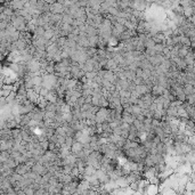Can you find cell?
I'll return each mask as SVG.
<instances>
[{"mask_svg": "<svg viewBox=\"0 0 195 195\" xmlns=\"http://www.w3.org/2000/svg\"><path fill=\"white\" fill-rule=\"evenodd\" d=\"M45 28H42V26H37V29H36V31H34V34L33 36H38V37H43L45 36Z\"/></svg>", "mask_w": 195, "mask_h": 195, "instance_id": "cell-18", "label": "cell"}, {"mask_svg": "<svg viewBox=\"0 0 195 195\" xmlns=\"http://www.w3.org/2000/svg\"><path fill=\"white\" fill-rule=\"evenodd\" d=\"M82 151H83V144L80 143V141H74L73 146L71 148V152L74 153V154H79V153L82 152Z\"/></svg>", "mask_w": 195, "mask_h": 195, "instance_id": "cell-7", "label": "cell"}, {"mask_svg": "<svg viewBox=\"0 0 195 195\" xmlns=\"http://www.w3.org/2000/svg\"><path fill=\"white\" fill-rule=\"evenodd\" d=\"M32 82H33V86L34 87H42V77L38 75V77L32 78Z\"/></svg>", "mask_w": 195, "mask_h": 195, "instance_id": "cell-17", "label": "cell"}, {"mask_svg": "<svg viewBox=\"0 0 195 195\" xmlns=\"http://www.w3.org/2000/svg\"><path fill=\"white\" fill-rule=\"evenodd\" d=\"M31 117L29 115V114H25V115H22L21 117V127L23 128V127H29L30 125V122H31Z\"/></svg>", "mask_w": 195, "mask_h": 195, "instance_id": "cell-9", "label": "cell"}, {"mask_svg": "<svg viewBox=\"0 0 195 195\" xmlns=\"http://www.w3.org/2000/svg\"><path fill=\"white\" fill-rule=\"evenodd\" d=\"M135 120H136V117H133L131 113H129V112H127V111H123V113H122V122L131 125H133Z\"/></svg>", "mask_w": 195, "mask_h": 195, "instance_id": "cell-5", "label": "cell"}, {"mask_svg": "<svg viewBox=\"0 0 195 195\" xmlns=\"http://www.w3.org/2000/svg\"><path fill=\"white\" fill-rule=\"evenodd\" d=\"M56 109H57V105H56V104L48 103V105L46 106L45 111H46V112H54V113H56Z\"/></svg>", "mask_w": 195, "mask_h": 195, "instance_id": "cell-19", "label": "cell"}, {"mask_svg": "<svg viewBox=\"0 0 195 195\" xmlns=\"http://www.w3.org/2000/svg\"><path fill=\"white\" fill-rule=\"evenodd\" d=\"M154 49H155L156 54H163L164 49H165V46L162 45V43H156Z\"/></svg>", "mask_w": 195, "mask_h": 195, "instance_id": "cell-21", "label": "cell"}, {"mask_svg": "<svg viewBox=\"0 0 195 195\" xmlns=\"http://www.w3.org/2000/svg\"><path fill=\"white\" fill-rule=\"evenodd\" d=\"M152 39L154 40V42L155 43H162V45H165V41H167V38H165V36H164L163 33H157V34H155Z\"/></svg>", "mask_w": 195, "mask_h": 195, "instance_id": "cell-8", "label": "cell"}, {"mask_svg": "<svg viewBox=\"0 0 195 195\" xmlns=\"http://www.w3.org/2000/svg\"><path fill=\"white\" fill-rule=\"evenodd\" d=\"M28 72H31V73H39V72H41V64H40V62L33 59V61L28 63Z\"/></svg>", "mask_w": 195, "mask_h": 195, "instance_id": "cell-3", "label": "cell"}, {"mask_svg": "<svg viewBox=\"0 0 195 195\" xmlns=\"http://www.w3.org/2000/svg\"><path fill=\"white\" fill-rule=\"evenodd\" d=\"M133 83H135L136 86H141V85H144V79L143 78H136L135 79V81H133Z\"/></svg>", "mask_w": 195, "mask_h": 195, "instance_id": "cell-25", "label": "cell"}, {"mask_svg": "<svg viewBox=\"0 0 195 195\" xmlns=\"http://www.w3.org/2000/svg\"><path fill=\"white\" fill-rule=\"evenodd\" d=\"M193 106H194V109H195V104H194V105H193Z\"/></svg>", "mask_w": 195, "mask_h": 195, "instance_id": "cell-29", "label": "cell"}, {"mask_svg": "<svg viewBox=\"0 0 195 195\" xmlns=\"http://www.w3.org/2000/svg\"><path fill=\"white\" fill-rule=\"evenodd\" d=\"M8 159H10V152H0V163H5Z\"/></svg>", "mask_w": 195, "mask_h": 195, "instance_id": "cell-15", "label": "cell"}, {"mask_svg": "<svg viewBox=\"0 0 195 195\" xmlns=\"http://www.w3.org/2000/svg\"><path fill=\"white\" fill-rule=\"evenodd\" d=\"M64 12H65V7L63 6L61 2L54 1V2L50 5V13H53V14H61V15H63Z\"/></svg>", "mask_w": 195, "mask_h": 195, "instance_id": "cell-2", "label": "cell"}, {"mask_svg": "<svg viewBox=\"0 0 195 195\" xmlns=\"http://www.w3.org/2000/svg\"><path fill=\"white\" fill-rule=\"evenodd\" d=\"M145 43V47H146V49H154V47H155V42H154V40L152 39V38H149L148 37L147 40L144 42Z\"/></svg>", "mask_w": 195, "mask_h": 195, "instance_id": "cell-16", "label": "cell"}, {"mask_svg": "<svg viewBox=\"0 0 195 195\" xmlns=\"http://www.w3.org/2000/svg\"><path fill=\"white\" fill-rule=\"evenodd\" d=\"M180 45L184 46V47L191 48L192 47V41H191L189 38L185 37V36H180Z\"/></svg>", "mask_w": 195, "mask_h": 195, "instance_id": "cell-11", "label": "cell"}, {"mask_svg": "<svg viewBox=\"0 0 195 195\" xmlns=\"http://www.w3.org/2000/svg\"><path fill=\"white\" fill-rule=\"evenodd\" d=\"M63 23L65 24H70L73 26V23H74V17L71 16L70 14H63Z\"/></svg>", "mask_w": 195, "mask_h": 195, "instance_id": "cell-13", "label": "cell"}, {"mask_svg": "<svg viewBox=\"0 0 195 195\" xmlns=\"http://www.w3.org/2000/svg\"><path fill=\"white\" fill-rule=\"evenodd\" d=\"M130 97H131V91H129V90H121L120 91V98H128V99H130Z\"/></svg>", "mask_w": 195, "mask_h": 195, "instance_id": "cell-22", "label": "cell"}, {"mask_svg": "<svg viewBox=\"0 0 195 195\" xmlns=\"http://www.w3.org/2000/svg\"><path fill=\"white\" fill-rule=\"evenodd\" d=\"M136 119H137V120H139V121H141V122H144V121L146 120V117H144L143 114H141V115H138V117H136Z\"/></svg>", "mask_w": 195, "mask_h": 195, "instance_id": "cell-27", "label": "cell"}, {"mask_svg": "<svg viewBox=\"0 0 195 195\" xmlns=\"http://www.w3.org/2000/svg\"><path fill=\"white\" fill-rule=\"evenodd\" d=\"M26 2L28 1H25V0H15V1H9V6L10 8L16 12V10H22L25 8V5H26Z\"/></svg>", "mask_w": 195, "mask_h": 195, "instance_id": "cell-4", "label": "cell"}, {"mask_svg": "<svg viewBox=\"0 0 195 195\" xmlns=\"http://www.w3.org/2000/svg\"><path fill=\"white\" fill-rule=\"evenodd\" d=\"M109 109H101L98 112H97V114H96V122L97 123H104V122H106V120H107V115H109Z\"/></svg>", "mask_w": 195, "mask_h": 195, "instance_id": "cell-1", "label": "cell"}, {"mask_svg": "<svg viewBox=\"0 0 195 195\" xmlns=\"http://www.w3.org/2000/svg\"><path fill=\"white\" fill-rule=\"evenodd\" d=\"M164 88H162L161 86H159V85H156V86L153 87V89H152V95L157 98V97H160V96H163L164 94Z\"/></svg>", "mask_w": 195, "mask_h": 195, "instance_id": "cell-6", "label": "cell"}, {"mask_svg": "<svg viewBox=\"0 0 195 195\" xmlns=\"http://www.w3.org/2000/svg\"><path fill=\"white\" fill-rule=\"evenodd\" d=\"M56 135H59V136H63V137H67V133H66V130L64 127H58L56 129Z\"/></svg>", "mask_w": 195, "mask_h": 195, "instance_id": "cell-23", "label": "cell"}, {"mask_svg": "<svg viewBox=\"0 0 195 195\" xmlns=\"http://www.w3.org/2000/svg\"><path fill=\"white\" fill-rule=\"evenodd\" d=\"M188 53H189V48L181 46V48H180L179 51H178V57L184 59V58H185V57H186V56L188 55Z\"/></svg>", "mask_w": 195, "mask_h": 195, "instance_id": "cell-14", "label": "cell"}, {"mask_svg": "<svg viewBox=\"0 0 195 195\" xmlns=\"http://www.w3.org/2000/svg\"><path fill=\"white\" fill-rule=\"evenodd\" d=\"M143 72H144V70L141 69V67H138V69L136 70V77H137V78H143Z\"/></svg>", "mask_w": 195, "mask_h": 195, "instance_id": "cell-26", "label": "cell"}, {"mask_svg": "<svg viewBox=\"0 0 195 195\" xmlns=\"http://www.w3.org/2000/svg\"><path fill=\"white\" fill-rule=\"evenodd\" d=\"M192 121H194V122H195V115H194V117H193V119H192Z\"/></svg>", "mask_w": 195, "mask_h": 195, "instance_id": "cell-28", "label": "cell"}, {"mask_svg": "<svg viewBox=\"0 0 195 195\" xmlns=\"http://www.w3.org/2000/svg\"><path fill=\"white\" fill-rule=\"evenodd\" d=\"M184 93H185V95H186V96L195 95V87L192 86V85H189V83L185 85V86H184Z\"/></svg>", "mask_w": 195, "mask_h": 195, "instance_id": "cell-10", "label": "cell"}, {"mask_svg": "<svg viewBox=\"0 0 195 195\" xmlns=\"http://www.w3.org/2000/svg\"><path fill=\"white\" fill-rule=\"evenodd\" d=\"M87 36L88 37H96V36H98L99 34V32H98V30L96 29V28H94V26H87Z\"/></svg>", "mask_w": 195, "mask_h": 195, "instance_id": "cell-12", "label": "cell"}, {"mask_svg": "<svg viewBox=\"0 0 195 195\" xmlns=\"http://www.w3.org/2000/svg\"><path fill=\"white\" fill-rule=\"evenodd\" d=\"M96 77H98V72H96V71H94V72H89V73H86L87 80H91V81H94Z\"/></svg>", "mask_w": 195, "mask_h": 195, "instance_id": "cell-24", "label": "cell"}, {"mask_svg": "<svg viewBox=\"0 0 195 195\" xmlns=\"http://www.w3.org/2000/svg\"><path fill=\"white\" fill-rule=\"evenodd\" d=\"M184 16L185 17H192L193 16V7H185L184 8Z\"/></svg>", "mask_w": 195, "mask_h": 195, "instance_id": "cell-20", "label": "cell"}]
</instances>
